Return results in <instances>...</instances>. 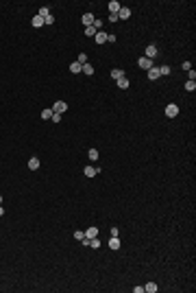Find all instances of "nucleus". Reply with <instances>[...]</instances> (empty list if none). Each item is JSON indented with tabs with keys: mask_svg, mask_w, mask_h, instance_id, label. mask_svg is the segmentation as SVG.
<instances>
[{
	"mask_svg": "<svg viewBox=\"0 0 196 293\" xmlns=\"http://www.w3.org/2000/svg\"><path fill=\"white\" fill-rule=\"evenodd\" d=\"M42 118H52V107H46V109H42Z\"/></svg>",
	"mask_w": 196,
	"mask_h": 293,
	"instance_id": "4be33fe9",
	"label": "nucleus"
},
{
	"mask_svg": "<svg viewBox=\"0 0 196 293\" xmlns=\"http://www.w3.org/2000/svg\"><path fill=\"white\" fill-rule=\"evenodd\" d=\"M159 77H161V75H159V68H157V66H152V68L148 70V79H150V81H155V79H159Z\"/></svg>",
	"mask_w": 196,
	"mask_h": 293,
	"instance_id": "0eeeda50",
	"label": "nucleus"
},
{
	"mask_svg": "<svg viewBox=\"0 0 196 293\" xmlns=\"http://www.w3.org/2000/svg\"><path fill=\"white\" fill-rule=\"evenodd\" d=\"M131 18V9L129 7H120V11H118V20L122 22V20H129Z\"/></svg>",
	"mask_w": 196,
	"mask_h": 293,
	"instance_id": "7ed1b4c3",
	"label": "nucleus"
},
{
	"mask_svg": "<svg viewBox=\"0 0 196 293\" xmlns=\"http://www.w3.org/2000/svg\"><path fill=\"white\" fill-rule=\"evenodd\" d=\"M185 90H188V92H194V90H196V81H188V83H185Z\"/></svg>",
	"mask_w": 196,
	"mask_h": 293,
	"instance_id": "b1692460",
	"label": "nucleus"
},
{
	"mask_svg": "<svg viewBox=\"0 0 196 293\" xmlns=\"http://www.w3.org/2000/svg\"><path fill=\"white\" fill-rule=\"evenodd\" d=\"M166 116H168V118H174V116H179V105H174V103L166 105Z\"/></svg>",
	"mask_w": 196,
	"mask_h": 293,
	"instance_id": "f257e3e1",
	"label": "nucleus"
},
{
	"mask_svg": "<svg viewBox=\"0 0 196 293\" xmlns=\"http://www.w3.org/2000/svg\"><path fill=\"white\" fill-rule=\"evenodd\" d=\"M59 120H61V114H54L52 112V123H59Z\"/></svg>",
	"mask_w": 196,
	"mask_h": 293,
	"instance_id": "7c9ffc66",
	"label": "nucleus"
},
{
	"mask_svg": "<svg viewBox=\"0 0 196 293\" xmlns=\"http://www.w3.org/2000/svg\"><path fill=\"white\" fill-rule=\"evenodd\" d=\"M0 203H2V197H0Z\"/></svg>",
	"mask_w": 196,
	"mask_h": 293,
	"instance_id": "72a5a7b5",
	"label": "nucleus"
},
{
	"mask_svg": "<svg viewBox=\"0 0 196 293\" xmlns=\"http://www.w3.org/2000/svg\"><path fill=\"white\" fill-rule=\"evenodd\" d=\"M96 33H98V31L94 29V24H92V26H85V37H94Z\"/></svg>",
	"mask_w": 196,
	"mask_h": 293,
	"instance_id": "a211bd4d",
	"label": "nucleus"
},
{
	"mask_svg": "<svg viewBox=\"0 0 196 293\" xmlns=\"http://www.w3.org/2000/svg\"><path fill=\"white\" fill-rule=\"evenodd\" d=\"M111 77H113V79L118 81V79H122V77H124V72H122L120 68H113V70H111Z\"/></svg>",
	"mask_w": 196,
	"mask_h": 293,
	"instance_id": "f3484780",
	"label": "nucleus"
},
{
	"mask_svg": "<svg viewBox=\"0 0 196 293\" xmlns=\"http://www.w3.org/2000/svg\"><path fill=\"white\" fill-rule=\"evenodd\" d=\"M85 175H87V177H94V175H98V169L94 164H87V166H85Z\"/></svg>",
	"mask_w": 196,
	"mask_h": 293,
	"instance_id": "6e6552de",
	"label": "nucleus"
},
{
	"mask_svg": "<svg viewBox=\"0 0 196 293\" xmlns=\"http://www.w3.org/2000/svg\"><path fill=\"white\" fill-rule=\"evenodd\" d=\"M94 20H96V18H94V13H90V11H87V13L81 18V22H83L85 26H92V24H94Z\"/></svg>",
	"mask_w": 196,
	"mask_h": 293,
	"instance_id": "39448f33",
	"label": "nucleus"
},
{
	"mask_svg": "<svg viewBox=\"0 0 196 293\" xmlns=\"http://www.w3.org/2000/svg\"><path fill=\"white\" fill-rule=\"evenodd\" d=\"M183 70H192V64L190 61H183Z\"/></svg>",
	"mask_w": 196,
	"mask_h": 293,
	"instance_id": "2f4dec72",
	"label": "nucleus"
},
{
	"mask_svg": "<svg viewBox=\"0 0 196 293\" xmlns=\"http://www.w3.org/2000/svg\"><path fill=\"white\" fill-rule=\"evenodd\" d=\"M81 72H85L87 77H92V75H94V66H92V64H85V66L81 68Z\"/></svg>",
	"mask_w": 196,
	"mask_h": 293,
	"instance_id": "ddd939ff",
	"label": "nucleus"
},
{
	"mask_svg": "<svg viewBox=\"0 0 196 293\" xmlns=\"http://www.w3.org/2000/svg\"><path fill=\"white\" fill-rule=\"evenodd\" d=\"M94 42H96V44H105V42H107V33H105V31H98L96 35H94Z\"/></svg>",
	"mask_w": 196,
	"mask_h": 293,
	"instance_id": "423d86ee",
	"label": "nucleus"
},
{
	"mask_svg": "<svg viewBox=\"0 0 196 293\" xmlns=\"http://www.w3.org/2000/svg\"><path fill=\"white\" fill-rule=\"evenodd\" d=\"M2 214H4V210H2V206H0V217H2Z\"/></svg>",
	"mask_w": 196,
	"mask_h": 293,
	"instance_id": "473e14b6",
	"label": "nucleus"
},
{
	"mask_svg": "<svg viewBox=\"0 0 196 293\" xmlns=\"http://www.w3.org/2000/svg\"><path fill=\"white\" fill-rule=\"evenodd\" d=\"M44 24H54V18H52V13H50V15H46V18H44Z\"/></svg>",
	"mask_w": 196,
	"mask_h": 293,
	"instance_id": "c85d7f7f",
	"label": "nucleus"
},
{
	"mask_svg": "<svg viewBox=\"0 0 196 293\" xmlns=\"http://www.w3.org/2000/svg\"><path fill=\"white\" fill-rule=\"evenodd\" d=\"M37 15H42V18H46V15H50V7H39Z\"/></svg>",
	"mask_w": 196,
	"mask_h": 293,
	"instance_id": "412c9836",
	"label": "nucleus"
},
{
	"mask_svg": "<svg viewBox=\"0 0 196 293\" xmlns=\"http://www.w3.org/2000/svg\"><path fill=\"white\" fill-rule=\"evenodd\" d=\"M90 247H94V249H96V247H100V241H98V239H90Z\"/></svg>",
	"mask_w": 196,
	"mask_h": 293,
	"instance_id": "cd10ccee",
	"label": "nucleus"
},
{
	"mask_svg": "<svg viewBox=\"0 0 196 293\" xmlns=\"http://www.w3.org/2000/svg\"><path fill=\"white\" fill-rule=\"evenodd\" d=\"M76 61H79V64H81V66H85V64H87V55H85V53H81V55H79V59H76Z\"/></svg>",
	"mask_w": 196,
	"mask_h": 293,
	"instance_id": "393cba45",
	"label": "nucleus"
},
{
	"mask_svg": "<svg viewBox=\"0 0 196 293\" xmlns=\"http://www.w3.org/2000/svg\"><path fill=\"white\" fill-rule=\"evenodd\" d=\"M144 291H148V293H157V285H155V282H148V285H144Z\"/></svg>",
	"mask_w": 196,
	"mask_h": 293,
	"instance_id": "aec40b11",
	"label": "nucleus"
},
{
	"mask_svg": "<svg viewBox=\"0 0 196 293\" xmlns=\"http://www.w3.org/2000/svg\"><path fill=\"white\" fill-rule=\"evenodd\" d=\"M87 158H90L92 162H96L98 160V149H90V151H87Z\"/></svg>",
	"mask_w": 196,
	"mask_h": 293,
	"instance_id": "6ab92c4d",
	"label": "nucleus"
},
{
	"mask_svg": "<svg viewBox=\"0 0 196 293\" xmlns=\"http://www.w3.org/2000/svg\"><path fill=\"white\" fill-rule=\"evenodd\" d=\"M159 75H161V77H163V75H170V66H161V68H159Z\"/></svg>",
	"mask_w": 196,
	"mask_h": 293,
	"instance_id": "a878e982",
	"label": "nucleus"
},
{
	"mask_svg": "<svg viewBox=\"0 0 196 293\" xmlns=\"http://www.w3.org/2000/svg\"><path fill=\"white\" fill-rule=\"evenodd\" d=\"M81 68H83V66H81L79 61H74V64H70V70H72V72H81Z\"/></svg>",
	"mask_w": 196,
	"mask_h": 293,
	"instance_id": "5701e85b",
	"label": "nucleus"
},
{
	"mask_svg": "<svg viewBox=\"0 0 196 293\" xmlns=\"http://www.w3.org/2000/svg\"><path fill=\"white\" fill-rule=\"evenodd\" d=\"M116 83H118V88H120V90H126V88H129V79H126V77H122V79H118Z\"/></svg>",
	"mask_w": 196,
	"mask_h": 293,
	"instance_id": "4468645a",
	"label": "nucleus"
},
{
	"mask_svg": "<svg viewBox=\"0 0 196 293\" xmlns=\"http://www.w3.org/2000/svg\"><path fill=\"white\" fill-rule=\"evenodd\" d=\"M120 7H122V4H120L118 0H111V2H109V13H118Z\"/></svg>",
	"mask_w": 196,
	"mask_h": 293,
	"instance_id": "1a4fd4ad",
	"label": "nucleus"
},
{
	"mask_svg": "<svg viewBox=\"0 0 196 293\" xmlns=\"http://www.w3.org/2000/svg\"><path fill=\"white\" fill-rule=\"evenodd\" d=\"M146 57H148V59L157 57V46H152V44H150V46H146Z\"/></svg>",
	"mask_w": 196,
	"mask_h": 293,
	"instance_id": "f8f14e48",
	"label": "nucleus"
},
{
	"mask_svg": "<svg viewBox=\"0 0 196 293\" xmlns=\"http://www.w3.org/2000/svg\"><path fill=\"white\" fill-rule=\"evenodd\" d=\"M28 169H31V171H37V169H39V160H37V158H31V160H28Z\"/></svg>",
	"mask_w": 196,
	"mask_h": 293,
	"instance_id": "2eb2a0df",
	"label": "nucleus"
},
{
	"mask_svg": "<svg viewBox=\"0 0 196 293\" xmlns=\"http://www.w3.org/2000/svg\"><path fill=\"white\" fill-rule=\"evenodd\" d=\"M31 24H33L35 29H39V26H44V18H42V15H33V20H31Z\"/></svg>",
	"mask_w": 196,
	"mask_h": 293,
	"instance_id": "9d476101",
	"label": "nucleus"
},
{
	"mask_svg": "<svg viewBox=\"0 0 196 293\" xmlns=\"http://www.w3.org/2000/svg\"><path fill=\"white\" fill-rule=\"evenodd\" d=\"M98 236V228H87V232H85V239L90 241V239H96Z\"/></svg>",
	"mask_w": 196,
	"mask_h": 293,
	"instance_id": "9b49d317",
	"label": "nucleus"
},
{
	"mask_svg": "<svg viewBox=\"0 0 196 293\" xmlns=\"http://www.w3.org/2000/svg\"><path fill=\"white\" fill-rule=\"evenodd\" d=\"M109 247H111V249H120V239H118V236H111Z\"/></svg>",
	"mask_w": 196,
	"mask_h": 293,
	"instance_id": "dca6fc26",
	"label": "nucleus"
},
{
	"mask_svg": "<svg viewBox=\"0 0 196 293\" xmlns=\"http://www.w3.org/2000/svg\"><path fill=\"white\" fill-rule=\"evenodd\" d=\"M109 22H118V13H109Z\"/></svg>",
	"mask_w": 196,
	"mask_h": 293,
	"instance_id": "c756f323",
	"label": "nucleus"
},
{
	"mask_svg": "<svg viewBox=\"0 0 196 293\" xmlns=\"http://www.w3.org/2000/svg\"><path fill=\"white\" fill-rule=\"evenodd\" d=\"M65 109H68V103H63V101H57V103L52 105V112H54V114H63Z\"/></svg>",
	"mask_w": 196,
	"mask_h": 293,
	"instance_id": "20e7f679",
	"label": "nucleus"
},
{
	"mask_svg": "<svg viewBox=\"0 0 196 293\" xmlns=\"http://www.w3.org/2000/svg\"><path fill=\"white\" fill-rule=\"evenodd\" d=\"M137 66L142 68V70H150L155 64H152V59H148V57H142V59H137Z\"/></svg>",
	"mask_w": 196,
	"mask_h": 293,
	"instance_id": "f03ea898",
	"label": "nucleus"
},
{
	"mask_svg": "<svg viewBox=\"0 0 196 293\" xmlns=\"http://www.w3.org/2000/svg\"><path fill=\"white\" fill-rule=\"evenodd\" d=\"M74 239L83 241V239H85V232H83V230H76V232H74Z\"/></svg>",
	"mask_w": 196,
	"mask_h": 293,
	"instance_id": "bb28decb",
	"label": "nucleus"
}]
</instances>
